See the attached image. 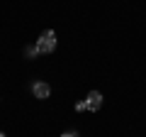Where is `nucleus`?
Here are the masks:
<instances>
[{
  "instance_id": "nucleus-1",
  "label": "nucleus",
  "mask_w": 146,
  "mask_h": 137,
  "mask_svg": "<svg viewBox=\"0 0 146 137\" xmlns=\"http://www.w3.org/2000/svg\"><path fill=\"white\" fill-rule=\"evenodd\" d=\"M54 49H56V34H54V30L42 32V37L36 39V52L39 54H51Z\"/></svg>"
},
{
  "instance_id": "nucleus-4",
  "label": "nucleus",
  "mask_w": 146,
  "mask_h": 137,
  "mask_svg": "<svg viewBox=\"0 0 146 137\" xmlns=\"http://www.w3.org/2000/svg\"><path fill=\"white\" fill-rule=\"evenodd\" d=\"M76 110H78V113L88 110V108H85V100H78V103H76Z\"/></svg>"
},
{
  "instance_id": "nucleus-7",
  "label": "nucleus",
  "mask_w": 146,
  "mask_h": 137,
  "mask_svg": "<svg viewBox=\"0 0 146 137\" xmlns=\"http://www.w3.org/2000/svg\"><path fill=\"white\" fill-rule=\"evenodd\" d=\"M0 137H5V132H0Z\"/></svg>"
},
{
  "instance_id": "nucleus-3",
  "label": "nucleus",
  "mask_w": 146,
  "mask_h": 137,
  "mask_svg": "<svg viewBox=\"0 0 146 137\" xmlns=\"http://www.w3.org/2000/svg\"><path fill=\"white\" fill-rule=\"evenodd\" d=\"M32 93H34V98L46 100V98H49V93H51V88H49V83H44V81H36V83L32 86Z\"/></svg>"
},
{
  "instance_id": "nucleus-5",
  "label": "nucleus",
  "mask_w": 146,
  "mask_h": 137,
  "mask_svg": "<svg viewBox=\"0 0 146 137\" xmlns=\"http://www.w3.org/2000/svg\"><path fill=\"white\" fill-rule=\"evenodd\" d=\"M36 54H39V52H36V47H34V49H32V47L27 49V56H36Z\"/></svg>"
},
{
  "instance_id": "nucleus-6",
  "label": "nucleus",
  "mask_w": 146,
  "mask_h": 137,
  "mask_svg": "<svg viewBox=\"0 0 146 137\" xmlns=\"http://www.w3.org/2000/svg\"><path fill=\"white\" fill-rule=\"evenodd\" d=\"M61 137H76V135H73V132H63Z\"/></svg>"
},
{
  "instance_id": "nucleus-2",
  "label": "nucleus",
  "mask_w": 146,
  "mask_h": 137,
  "mask_svg": "<svg viewBox=\"0 0 146 137\" xmlns=\"http://www.w3.org/2000/svg\"><path fill=\"white\" fill-rule=\"evenodd\" d=\"M100 105H102V93L100 91H90L88 98H85V108L88 110H100Z\"/></svg>"
}]
</instances>
